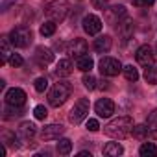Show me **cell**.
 <instances>
[{"label":"cell","mask_w":157,"mask_h":157,"mask_svg":"<svg viewBox=\"0 0 157 157\" xmlns=\"http://www.w3.org/2000/svg\"><path fill=\"white\" fill-rule=\"evenodd\" d=\"M133 131V120L129 117H118V118H113L105 128H104V133L111 139H124L128 137L129 133Z\"/></svg>","instance_id":"obj_1"},{"label":"cell","mask_w":157,"mask_h":157,"mask_svg":"<svg viewBox=\"0 0 157 157\" xmlns=\"http://www.w3.org/2000/svg\"><path fill=\"white\" fill-rule=\"evenodd\" d=\"M70 93H72V85L68 82H57V83H54V87L48 93V104L52 107H59L67 102Z\"/></svg>","instance_id":"obj_2"},{"label":"cell","mask_w":157,"mask_h":157,"mask_svg":"<svg viewBox=\"0 0 157 157\" xmlns=\"http://www.w3.org/2000/svg\"><path fill=\"white\" fill-rule=\"evenodd\" d=\"M67 13H68V2L67 0H52L44 8V15L50 21H56V22H61L67 17Z\"/></svg>","instance_id":"obj_3"},{"label":"cell","mask_w":157,"mask_h":157,"mask_svg":"<svg viewBox=\"0 0 157 157\" xmlns=\"http://www.w3.org/2000/svg\"><path fill=\"white\" fill-rule=\"evenodd\" d=\"M32 39H33L32 30L26 28V26H17V28H13L11 33H10V41H11V44L17 46V48H26V46H30Z\"/></svg>","instance_id":"obj_4"},{"label":"cell","mask_w":157,"mask_h":157,"mask_svg":"<svg viewBox=\"0 0 157 157\" xmlns=\"http://www.w3.org/2000/svg\"><path fill=\"white\" fill-rule=\"evenodd\" d=\"M89 107H91L89 100H87V98H80V100L74 104V107L70 109L68 120H70L72 124H80L82 120L87 118V115H89Z\"/></svg>","instance_id":"obj_5"},{"label":"cell","mask_w":157,"mask_h":157,"mask_svg":"<svg viewBox=\"0 0 157 157\" xmlns=\"http://www.w3.org/2000/svg\"><path fill=\"white\" fill-rule=\"evenodd\" d=\"M98 67H100L102 76H109V78L118 76V74L122 72V65H120V61L115 59V57H104Z\"/></svg>","instance_id":"obj_6"},{"label":"cell","mask_w":157,"mask_h":157,"mask_svg":"<svg viewBox=\"0 0 157 157\" xmlns=\"http://www.w3.org/2000/svg\"><path fill=\"white\" fill-rule=\"evenodd\" d=\"M104 19L107 24H118L122 19H126V8L124 6H111L104 10Z\"/></svg>","instance_id":"obj_7"},{"label":"cell","mask_w":157,"mask_h":157,"mask_svg":"<svg viewBox=\"0 0 157 157\" xmlns=\"http://www.w3.org/2000/svg\"><path fill=\"white\" fill-rule=\"evenodd\" d=\"M82 24H83L85 33H89V35H96V33L102 32V21L96 15H85L83 21H82Z\"/></svg>","instance_id":"obj_8"},{"label":"cell","mask_w":157,"mask_h":157,"mask_svg":"<svg viewBox=\"0 0 157 157\" xmlns=\"http://www.w3.org/2000/svg\"><path fill=\"white\" fill-rule=\"evenodd\" d=\"M135 57H137V63L142 65V67H150V65H153V59H155L153 50H151L150 44H142V46H139Z\"/></svg>","instance_id":"obj_9"},{"label":"cell","mask_w":157,"mask_h":157,"mask_svg":"<svg viewBox=\"0 0 157 157\" xmlns=\"http://www.w3.org/2000/svg\"><path fill=\"white\" fill-rule=\"evenodd\" d=\"M6 104L10 105H17V107H22L26 104V93L19 87H13L6 93Z\"/></svg>","instance_id":"obj_10"},{"label":"cell","mask_w":157,"mask_h":157,"mask_svg":"<svg viewBox=\"0 0 157 157\" xmlns=\"http://www.w3.org/2000/svg\"><path fill=\"white\" fill-rule=\"evenodd\" d=\"M94 111H96L98 117L109 118V117L115 113V104H113V100H109V98H100V100L94 104Z\"/></svg>","instance_id":"obj_11"},{"label":"cell","mask_w":157,"mask_h":157,"mask_svg":"<svg viewBox=\"0 0 157 157\" xmlns=\"http://www.w3.org/2000/svg\"><path fill=\"white\" fill-rule=\"evenodd\" d=\"M63 131H65V128L61 124H48L41 129V139L43 140H56L63 135Z\"/></svg>","instance_id":"obj_12"},{"label":"cell","mask_w":157,"mask_h":157,"mask_svg":"<svg viewBox=\"0 0 157 157\" xmlns=\"http://www.w3.org/2000/svg\"><path fill=\"white\" fill-rule=\"evenodd\" d=\"M68 54L72 57H76V59L85 56L87 54V43H85V39H74L70 43V46H68Z\"/></svg>","instance_id":"obj_13"},{"label":"cell","mask_w":157,"mask_h":157,"mask_svg":"<svg viewBox=\"0 0 157 157\" xmlns=\"http://www.w3.org/2000/svg\"><path fill=\"white\" fill-rule=\"evenodd\" d=\"M35 61L39 63V65H50L52 61H54V52L50 50V48H46V46H39L37 50H35Z\"/></svg>","instance_id":"obj_14"},{"label":"cell","mask_w":157,"mask_h":157,"mask_svg":"<svg viewBox=\"0 0 157 157\" xmlns=\"http://www.w3.org/2000/svg\"><path fill=\"white\" fill-rule=\"evenodd\" d=\"M72 63H70V59H59V63H57V67H56V76H59V78H67V76H70L72 74Z\"/></svg>","instance_id":"obj_15"},{"label":"cell","mask_w":157,"mask_h":157,"mask_svg":"<svg viewBox=\"0 0 157 157\" xmlns=\"http://www.w3.org/2000/svg\"><path fill=\"white\" fill-rule=\"evenodd\" d=\"M117 30H118V33H120L124 39L131 37V35H133V21H131V19H128V17H126V19H122V21L118 22V28H117Z\"/></svg>","instance_id":"obj_16"},{"label":"cell","mask_w":157,"mask_h":157,"mask_svg":"<svg viewBox=\"0 0 157 157\" xmlns=\"http://www.w3.org/2000/svg\"><path fill=\"white\" fill-rule=\"evenodd\" d=\"M94 50L98 54H105L111 50V37L109 35H102L98 39H94Z\"/></svg>","instance_id":"obj_17"},{"label":"cell","mask_w":157,"mask_h":157,"mask_svg":"<svg viewBox=\"0 0 157 157\" xmlns=\"http://www.w3.org/2000/svg\"><path fill=\"white\" fill-rule=\"evenodd\" d=\"M0 140H2L6 146H10V148H19V137L15 135V131L4 129L2 135H0Z\"/></svg>","instance_id":"obj_18"},{"label":"cell","mask_w":157,"mask_h":157,"mask_svg":"<svg viewBox=\"0 0 157 157\" xmlns=\"http://www.w3.org/2000/svg\"><path fill=\"white\" fill-rule=\"evenodd\" d=\"M122 153H124V148L120 142H107L104 146V155H107V157H118Z\"/></svg>","instance_id":"obj_19"},{"label":"cell","mask_w":157,"mask_h":157,"mask_svg":"<svg viewBox=\"0 0 157 157\" xmlns=\"http://www.w3.org/2000/svg\"><path fill=\"white\" fill-rule=\"evenodd\" d=\"M11 41H10V37H2L0 39V52H2V63H6V61H10V56L13 54L11 52Z\"/></svg>","instance_id":"obj_20"},{"label":"cell","mask_w":157,"mask_h":157,"mask_svg":"<svg viewBox=\"0 0 157 157\" xmlns=\"http://www.w3.org/2000/svg\"><path fill=\"white\" fill-rule=\"evenodd\" d=\"M76 67L80 68V70H83V72H91V68L94 67V61H93V57H89V56H82V57H78Z\"/></svg>","instance_id":"obj_21"},{"label":"cell","mask_w":157,"mask_h":157,"mask_svg":"<svg viewBox=\"0 0 157 157\" xmlns=\"http://www.w3.org/2000/svg\"><path fill=\"white\" fill-rule=\"evenodd\" d=\"M35 131H37V128H35L33 122H22L21 128H19V133H21L22 137H26V139H32V137L35 135Z\"/></svg>","instance_id":"obj_22"},{"label":"cell","mask_w":157,"mask_h":157,"mask_svg":"<svg viewBox=\"0 0 157 157\" xmlns=\"http://www.w3.org/2000/svg\"><path fill=\"white\" fill-rule=\"evenodd\" d=\"M133 137L135 139H139V140H144V139H148L150 137V128L146 126V124H139V126H133Z\"/></svg>","instance_id":"obj_23"},{"label":"cell","mask_w":157,"mask_h":157,"mask_svg":"<svg viewBox=\"0 0 157 157\" xmlns=\"http://www.w3.org/2000/svg\"><path fill=\"white\" fill-rule=\"evenodd\" d=\"M139 153L142 157H157V146L153 142H144L139 150Z\"/></svg>","instance_id":"obj_24"},{"label":"cell","mask_w":157,"mask_h":157,"mask_svg":"<svg viewBox=\"0 0 157 157\" xmlns=\"http://www.w3.org/2000/svg\"><path fill=\"white\" fill-rule=\"evenodd\" d=\"M144 80H146V83H150V85H155V83H157V67H155V65L146 67V70H144Z\"/></svg>","instance_id":"obj_25"},{"label":"cell","mask_w":157,"mask_h":157,"mask_svg":"<svg viewBox=\"0 0 157 157\" xmlns=\"http://www.w3.org/2000/svg\"><path fill=\"white\" fill-rule=\"evenodd\" d=\"M148 128H150V137L157 140V109L153 113H150V117H148Z\"/></svg>","instance_id":"obj_26"},{"label":"cell","mask_w":157,"mask_h":157,"mask_svg":"<svg viewBox=\"0 0 157 157\" xmlns=\"http://www.w3.org/2000/svg\"><path fill=\"white\" fill-rule=\"evenodd\" d=\"M122 72H124V76H126L128 82H137V80H139V70H137L133 65H126V67L122 68Z\"/></svg>","instance_id":"obj_27"},{"label":"cell","mask_w":157,"mask_h":157,"mask_svg":"<svg viewBox=\"0 0 157 157\" xmlns=\"http://www.w3.org/2000/svg\"><path fill=\"white\" fill-rule=\"evenodd\" d=\"M70 151H72V140H68V139H59V142H57V153L68 155Z\"/></svg>","instance_id":"obj_28"},{"label":"cell","mask_w":157,"mask_h":157,"mask_svg":"<svg viewBox=\"0 0 157 157\" xmlns=\"http://www.w3.org/2000/svg\"><path fill=\"white\" fill-rule=\"evenodd\" d=\"M56 33V21H46L44 24H41V35L50 37Z\"/></svg>","instance_id":"obj_29"},{"label":"cell","mask_w":157,"mask_h":157,"mask_svg":"<svg viewBox=\"0 0 157 157\" xmlns=\"http://www.w3.org/2000/svg\"><path fill=\"white\" fill-rule=\"evenodd\" d=\"M21 115H22V107H17V105H10L8 104L4 118H15V117H21Z\"/></svg>","instance_id":"obj_30"},{"label":"cell","mask_w":157,"mask_h":157,"mask_svg":"<svg viewBox=\"0 0 157 157\" xmlns=\"http://www.w3.org/2000/svg\"><path fill=\"white\" fill-rule=\"evenodd\" d=\"M96 83H98V82H96V78H94L91 72H89V74L85 72V76H83V85H85L89 91H93V89H96Z\"/></svg>","instance_id":"obj_31"},{"label":"cell","mask_w":157,"mask_h":157,"mask_svg":"<svg viewBox=\"0 0 157 157\" xmlns=\"http://www.w3.org/2000/svg\"><path fill=\"white\" fill-rule=\"evenodd\" d=\"M48 89V80L46 78H37L35 80V91L37 93H44Z\"/></svg>","instance_id":"obj_32"},{"label":"cell","mask_w":157,"mask_h":157,"mask_svg":"<svg viewBox=\"0 0 157 157\" xmlns=\"http://www.w3.org/2000/svg\"><path fill=\"white\" fill-rule=\"evenodd\" d=\"M33 113H35V118H37V120H44L46 115H48V111H46L44 105H37V107L33 109Z\"/></svg>","instance_id":"obj_33"},{"label":"cell","mask_w":157,"mask_h":157,"mask_svg":"<svg viewBox=\"0 0 157 157\" xmlns=\"http://www.w3.org/2000/svg\"><path fill=\"white\" fill-rule=\"evenodd\" d=\"M8 63H10L11 67H22V63H24V61H22V57H21L19 54H15V52H13V54L10 56V61H8Z\"/></svg>","instance_id":"obj_34"},{"label":"cell","mask_w":157,"mask_h":157,"mask_svg":"<svg viewBox=\"0 0 157 157\" xmlns=\"http://www.w3.org/2000/svg\"><path fill=\"white\" fill-rule=\"evenodd\" d=\"M87 129H89V131H98V129H100L98 120H96V118H89V122H87Z\"/></svg>","instance_id":"obj_35"},{"label":"cell","mask_w":157,"mask_h":157,"mask_svg":"<svg viewBox=\"0 0 157 157\" xmlns=\"http://www.w3.org/2000/svg\"><path fill=\"white\" fill-rule=\"evenodd\" d=\"M155 0H133V4L137 8H148V6H153Z\"/></svg>","instance_id":"obj_36"},{"label":"cell","mask_w":157,"mask_h":157,"mask_svg":"<svg viewBox=\"0 0 157 157\" xmlns=\"http://www.w3.org/2000/svg\"><path fill=\"white\" fill-rule=\"evenodd\" d=\"M91 2H93V8H96V10H105V6H107L109 0H91Z\"/></svg>","instance_id":"obj_37"},{"label":"cell","mask_w":157,"mask_h":157,"mask_svg":"<svg viewBox=\"0 0 157 157\" xmlns=\"http://www.w3.org/2000/svg\"><path fill=\"white\" fill-rule=\"evenodd\" d=\"M0 157H6V144L0 142Z\"/></svg>","instance_id":"obj_38"},{"label":"cell","mask_w":157,"mask_h":157,"mask_svg":"<svg viewBox=\"0 0 157 157\" xmlns=\"http://www.w3.org/2000/svg\"><path fill=\"white\" fill-rule=\"evenodd\" d=\"M78 155H80V157H91V151H80Z\"/></svg>","instance_id":"obj_39"},{"label":"cell","mask_w":157,"mask_h":157,"mask_svg":"<svg viewBox=\"0 0 157 157\" xmlns=\"http://www.w3.org/2000/svg\"><path fill=\"white\" fill-rule=\"evenodd\" d=\"M100 83H102V85H98V87H100V89H107V87H109V85H107V82H105V80H102V82H100Z\"/></svg>","instance_id":"obj_40"}]
</instances>
